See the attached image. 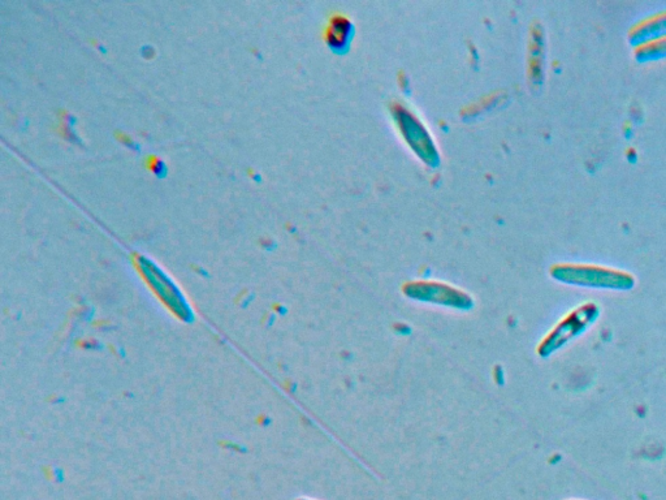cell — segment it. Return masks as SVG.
Segmentation results:
<instances>
[{
    "mask_svg": "<svg viewBox=\"0 0 666 500\" xmlns=\"http://www.w3.org/2000/svg\"><path fill=\"white\" fill-rule=\"evenodd\" d=\"M348 32V20L337 17V19L331 21L330 28H328V40L332 45H341V43L347 41Z\"/></svg>",
    "mask_w": 666,
    "mask_h": 500,
    "instance_id": "obj_1",
    "label": "cell"
}]
</instances>
